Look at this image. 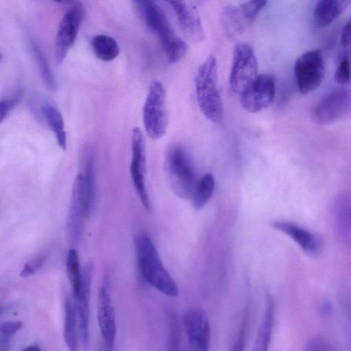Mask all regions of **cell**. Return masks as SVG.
<instances>
[{
	"mask_svg": "<svg viewBox=\"0 0 351 351\" xmlns=\"http://www.w3.org/2000/svg\"><path fill=\"white\" fill-rule=\"evenodd\" d=\"M93 276V263L87 261L82 269V282L80 295L75 298V304L78 319L79 330L82 347L89 346V300Z\"/></svg>",
	"mask_w": 351,
	"mask_h": 351,
	"instance_id": "cell-14",
	"label": "cell"
},
{
	"mask_svg": "<svg viewBox=\"0 0 351 351\" xmlns=\"http://www.w3.org/2000/svg\"><path fill=\"white\" fill-rule=\"evenodd\" d=\"M83 218L84 215L78 186L73 182L67 219L69 235L73 243H76L80 239Z\"/></svg>",
	"mask_w": 351,
	"mask_h": 351,
	"instance_id": "cell-21",
	"label": "cell"
},
{
	"mask_svg": "<svg viewBox=\"0 0 351 351\" xmlns=\"http://www.w3.org/2000/svg\"><path fill=\"white\" fill-rule=\"evenodd\" d=\"M335 82L341 85L348 84L351 80V64L348 56H344L340 61L335 73Z\"/></svg>",
	"mask_w": 351,
	"mask_h": 351,
	"instance_id": "cell-32",
	"label": "cell"
},
{
	"mask_svg": "<svg viewBox=\"0 0 351 351\" xmlns=\"http://www.w3.org/2000/svg\"><path fill=\"white\" fill-rule=\"evenodd\" d=\"M305 350H333L335 348L326 340L319 337L312 338L305 344Z\"/></svg>",
	"mask_w": 351,
	"mask_h": 351,
	"instance_id": "cell-34",
	"label": "cell"
},
{
	"mask_svg": "<svg viewBox=\"0 0 351 351\" xmlns=\"http://www.w3.org/2000/svg\"><path fill=\"white\" fill-rule=\"evenodd\" d=\"M143 121L150 138L159 139L166 133L168 125L166 91L163 84L158 81L149 86L143 108Z\"/></svg>",
	"mask_w": 351,
	"mask_h": 351,
	"instance_id": "cell-4",
	"label": "cell"
},
{
	"mask_svg": "<svg viewBox=\"0 0 351 351\" xmlns=\"http://www.w3.org/2000/svg\"><path fill=\"white\" fill-rule=\"evenodd\" d=\"M44 263V257L38 256L29 261L23 266L20 272V276L23 278L31 276L38 271Z\"/></svg>",
	"mask_w": 351,
	"mask_h": 351,
	"instance_id": "cell-33",
	"label": "cell"
},
{
	"mask_svg": "<svg viewBox=\"0 0 351 351\" xmlns=\"http://www.w3.org/2000/svg\"><path fill=\"white\" fill-rule=\"evenodd\" d=\"M274 319V305L270 295H267L266 305L263 319L257 332L254 350L265 351L270 343Z\"/></svg>",
	"mask_w": 351,
	"mask_h": 351,
	"instance_id": "cell-22",
	"label": "cell"
},
{
	"mask_svg": "<svg viewBox=\"0 0 351 351\" xmlns=\"http://www.w3.org/2000/svg\"><path fill=\"white\" fill-rule=\"evenodd\" d=\"M74 182L79 189L84 218L89 217L97 202L95 155L92 148H88L86 152L84 172L77 174Z\"/></svg>",
	"mask_w": 351,
	"mask_h": 351,
	"instance_id": "cell-11",
	"label": "cell"
},
{
	"mask_svg": "<svg viewBox=\"0 0 351 351\" xmlns=\"http://www.w3.org/2000/svg\"><path fill=\"white\" fill-rule=\"evenodd\" d=\"M164 171L171 191L181 199L191 198L197 183L196 174L185 149L179 145L168 147Z\"/></svg>",
	"mask_w": 351,
	"mask_h": 351,
	"instance_id": "cell-3",
	"label": "cell"
},
{
	"mask_svg": "<svg viewBox=\"0 0 351 351\" xmlns=\"http://www.w3.org/2000/svg\"><path fill=\"white\" fill-rule=\"evenodd\" d=\"M258 64L252 48L246 43H239L234 49L229 78L232 92L241 95L256 77Z\"/></svg>",
	"mask_w": 351,
	"mask_h": 351,
	"instance_id": "cell-5",
	"label": "cell"
},
{
	"mask_svg": "<svg viewBox=\"0 0 351 351\" xmlns=\"http://www.w3.org/2000/svg\"><path fill=\"white\" fill-rule=\"evenodd\" d=\"M276 94L275 80L269 74L256 76L251 85L240 95L243 108L249 112H258L268 107Z\"/></svg>",
	"mask_w": 351,
	"mask_h": 351,
	"instance_id": "cell-9",
	"label": "cell"
},
{
	"mask_svg": "<svg viewBox=\"0 0 351 351\" xmlns=\"http://www.w3.org/2000/svg\"><path fill=\"white\" fill-rule=\"evenodd\" d=\"M268 0H248L239 5V10L247 23L252 22Z\"/></svg>",
	"mask_w": 351,
	"mask_h": 351,
	"instance_id": "cell-31",
	"label": "cell"
},
{
	"mask_svg": "<svg viewBox=\"0 0 351 351\" xmlns=\"http://www.w3.org/2000/svg\"><path fill=\"white\" fill-rule=\"evenodd\" d=\"M294 74L298 88L302 94L315 90L325 75L322 52L315 49L302 53L295 61Z\"/></svg>",
	"mask_w": 351,
	"mask_h": 351,
	"instance_id": "cell-7",
	"label": "cell"
},
{
	"mask_svg": "<svg viewBox=\"0 0 351 351\" xmlns=\"http://www.w3.org/2000/svg\"><path fill=\"white\" fill-rule=\"evenodd\" d=\"M247 23L239 8L233 5L226 6L222 16V23L228 38H234L241 34Z\"/></svg>",
	"mask_w": 351,
	"mask_h": 351,
	"instance_id": "cell-25",
	"label": "cell"
},
{
	"mask_svg": "<svg viewBox=\"0 0 351 351\" xmlns=\"http://www.w3.org/2000/svg\"><path fill=\"white\" fill-rule=\"evenodd\" d=\"M75 302L66 298L64 301V322L63 336L65 343L71 350H77L76 317Z\"/></svg>",
	"mask_w": 351,
	"mask_h": 351,
	"instance_id": "cell-24",
	"label": "cell"
},
{
	"mask_svg": "<svg viewBox=\"0 0 351 351\" xmlns=\"http://www.w3.org/2000/svg\"><path fill=\"white\" fill-rule=\"evenodd\" d=\"M31 49L43 84L49 90H56V80L45 54L37 43L33 40L31 42Z\"/></svg>",
	"mask_w": 351,
	"mask_h": 351,
	"instance_id": "cell-27",
	"label": "cell"
},
{
	"mask_svg": "<svg viewBox=\"0 0 351 351\" xmlns=\"http://www.w3.org/2000/svg\"><path fill=\"white\" fill-rule=\"evenodd\" d=\"M131 149L130 172L132 184L143 207L150 210V201L145 183L146 146L144 136L138 128H134L132 130Z\"/></svg>",
	"mask_w": 351,
	"mask_h": 351,
	"instance_id": "cell-8",
	"label": "cell"
},
{
	"mask_svg": "<svg viewBox=\"0 0 351 351\" xmlns=\"http://www.w3.org/2000/svg\"><path fill=\"white\" fill-rule=\"evenodd\" d=\"M83 17V10L78 3L74 4L64 14L58 29L55 57L61 63L75 43Z\"/></svg>",
	"mask_w": 351,
	"mask_h": 351,
	"instance_id": "cell-10",
	"label": "cell"
},
{
	"mask_svg": "<svg viewBox=\"0 0 351 351\" xmlns=\"http://www.w3.org/2000/svg\"><path fill=\"white\" fill-rule=\"evenodd\" d=\"M23 95L21 89L18 88L11 95L3 98L0 101V122L2 123L3 120L10 114L12 110L20 102Z\"/></svg>",
	"mask_w": 351,
	"mask_h": 351,
	"instance_id": "cell-30",
	"label": "cell"
},
{
	"mask_svg": "<svg viewBox=\"0 0 351 351\" xmlns=\"http://www.w3.org/2000/svg\"><path fill=\"white\" fill-rule=\"evenodd\" d=\"M334 229L339 241L351 249V195L337 196L332 206Z\"/></svg>",
	"mask_w": 351,
	"mask_h": 351,
	"instance_id": "cell-17",
	"label": "cell"
},
{
	"mask_svg": "<svg viewBox=\"0 0 351 351\" xmlns=\"http://www.w3.org/2000/svg\"><path fill=\"white\" fill-rule=\"evenodd\" d=\"M39 114L54 134L58 145L66 148V134L62 113L58 106L48 98H43L38 107Z\"/></svg>",
	"mask_w": 351,
	"mask_h": 351,
	"instance_id": "cell-19",
	"label": "cell"
},
{
	"mask_svg": "<svg viewBox=\"0 0 351 351\" xmlns=\"http://www.w3.org/2000/svg\"><path fill=\"white\" fill-rule=\"evenodd\" d=\"M134 245L140 273L143 279L160 293L175 297L178 290L176 282L164 267L151 238L145 233L135 236Z\"/></svg>",
	"mask_w": 351,
	"mask_h": 351,
	"instance_id": "cell-1",
	"label": "cell"
},
{
	"mask_svg": "<svg viewBox=\"0 0 351 351\" xmlns=\"http://www.w3.org/2000/svg\"><path fill=\"white\" fill-rule=\"evenodd\" d=\"M340 42L343 47L351 45V18L342 29Z\"/></svg>",
	"mask_w": 351,
	"mask_h": 351,
	"instance_id": "cell-35",
	"label": "cell"
},
{
	"mask_svg": "<svg viewBox=\"0 0 351 351\" xmlns=\"http://www.w3.org/2000/svg\"><path fill=\"white\" fill-rule=\"evenodd\" d=\"M174 11L182 31L191 40L200 42L204 31L199 14L191 0H165Z\"/></svg>",
	"mask_w": 351,
	"mask_h": 351,
	"instance_id": "cell-15",
	"label": "cell"
},
{
	"mask_svg": "<svg viewBox=\"0 0 351 351\" xmlns=\"http://www.w3.org/2000/svg\"><path fill=\"white\" fill-rule=\"evenodd\" d=\"M347 310L348 313L350 325V339H351V303H349L347 306Z\"/></svg>",
	"mask_w": 351,
	"mask_h": 351,
	"instance_id": "cell-37",
	"label": "cell"
},
{
	"mask_svg": "<svg viewBox=\"0 0 351 351\" xmlns=\"http://www.w3.org/2000/svg\"><path fill=\"white\" fill-rule=\"evenodd\" d=\"M66 273L72 287L74 298L77 297L81 291L82 271H81L79 255L75 249L69 250L66 257Z\"/></svg>",
	"mask_w": 351,
	"mask_h": 351,
	"instance_id": "cell-28",
	"label": "cell"
},
{
	"mask_svg": "<svg viewBox=\"0 0 351 351\" xmlns=\"http://www.w3.org/2000/svg\"><path fill=\"white\" fill-rule=\"evenodd\" d=\"M56 2H58V3H66L68 1H69L70 0H53Z\"/></svg>",
	"mask_w": 351,
	"mask_h": 351,
	"instance_id": "cell-40",
	"label": "cell"
},
{
	"mask_svg": "<svg viewBox=\"0 0 351 351\" xmlns=\"http://www.w3.org/2000/svg\"><path fill=\"white\" fill-rule=\"evenodd\" d=\"M272 226L294 241L305 252L311 255H317L324 249V241L318 234L296 223L277 221Z\"/></svg>",
	"mask_w": 351,
	"mask_h": 351,
	"instance_id": "cell-16",
	"label": "cell"
},
{
	"mask_svg": "<svg viewBox=\"0 0 351 351\" xmlns=\"http://www.w3.org/2000/svg\"><path fill=\"white\" fill-rule=\"evenodd\" d=\"M351 4V0H319L314 20L319 27H325L339 17Z\"/></svg>",
	"mask_w": 351,
	"mask_h": 351,
	"instance_id": "cell-20",
	"label": "cell"
},
{
	"mask_svg": "<svg viewBox=\"0 0 351 351\" xmlns=\"http://www.w3.org/2000/svg\"><path fill=\"white\" fill-rule=\"evenodd\" d=\"M108 285V278L106 276L98 294L97 320L105 346L108 350H112L116 336V322Z\"/></svg>",
	"mask_w": 351,
	"mask_h": 351,
	"instance_id": "cell-13",
	"label": "cell"
},
{
	"mask_svg": "<svg viewBox=\"0 0 351 351\" xmlns=\"http://www.w3.org/2000/svg\"><path fill=\"white\" fill-rule=\"evenodd\" d=\"M351 112V90L335 88L327 93L312 111L313 121L318 125L332 123Z\"/></svg>",
	"mask_w": 351,
	"mask_h": 351,
	"instance_id": "cell-6",
	"label": "cell"
},
{
	"mask_svg": "<svg viewBox=\"0 0 351 351\" xmlns=\"http://www.w3.org/2000/svg\"><path fill=\"white\" fill-rule=\"evenodd\" d=\"M90 46L96 57L102 61H111L116 58L119 53L117 40L105 34L94 36L91 38Z\"/></svg>",
	"mask_w": 351,
	"mask_h": 351,
	"instance_id": "cell-23",
	"label": "cell"
},
{
	"mask_svg": "<svg viewBox=\"0 0 351 351\" xmlns=\"http://www.w3.org/2000/svg\"><path fill=\"white\" fill-rule=\"evenodd\" d=\"M140 5L144 6L145 5L152 2V0H135Z\"/></svg>",
	"mask_w": 351,
	"mask_h": 351,
	"instance_id": "cell-38",
	"label": "cell"
},
{
	"mask_svg": "<svg viewBox=\"0 0 351 351\" xmlns=\"http://www.w3.org/2000/svg\"><path fill=\"white\" fill-rule=\"evenodd\" d=\"M23 326L21 321H7L0 326V351H8L14 334Z\"/></svg>",
	"mask_w": 351,
	"mask_h": 351,
	"instance_id": "cell-29",
	"label": "cell"
},
{
	"mask_svg": "<svg viewBox=\"0 0 351 351\" xmlns=\"http://www.w3.org/2000/svg\"><path fill=\"white\" fill-rule=\"evenodd\" d=\"M215 186L214 176L206 173L197 183L191 196V202L195 210L201 209L211 198Z\"/></svg>",
	"mask_w": 351,
	"mask_h": 351,
	"instance_id": "cell-26",
	"label": "cell"
},
{
	"mask_svg": "<svg viewBox=\"0 0 351 351\" xmlns=\"http://www.w3.org/2000/svg\"><path fill=\"white\" fill-rule=\"evenodd\" d=\"M154 32L156 34L170 64H175L184 58L187 51V45L176 34L168 21L160 25Z\"/></svg>",
	"mask_w": 351,
	"mask_h": 351,
	"instance_id": "cell-18",
	"label": "cell"
},
{
	"mask_svg": "<svg viewBox=\"0 0 351 351\" xmlns=\"http://www.w3.org/2000/svg\"><path fill=\"white\" fill-rule=\"evenodd\" d=\"M217 66L215 56H210L199 67L195 86L199 108L209 121L217 123L223 117V103L217 89Z\"/></svg>",
	"mask_w": 351,
	"mask_h": 351,
	"instance_id": "cell-2",
	"label": "cell"
},
{
	"mask_svg": "<svg viewBox=\"0 0 351 351\" xmlns=\"http://www.w3.org/2000/svg\"><path fill=\"white\" fill-rule=\"evenodd\" d=\"M183 322L190 349L195 351L208 350L210 327L205 311L199 308H190L184 313Z\"/></svg>",
	"mask_w": 351,
	"mask_h": 351,
	"instance_id": "cell-12",
	"label": "cell"
},
{
	"mask_svg": "<svg viewBox=\"0 0 351 351\" xmlns=\"http://www.w3.org/2000/svg\"><path fill=\"white\" fill-rule=\"evenodd\" d=\"M40 350V347L37 344H35V343L29 345L23 349V350Z\"/></svg>",
	"mask_w": 351,
	"mask_h": 351,
	"instance_id": "cell-36",
	"label": "cell"
},
{
	"mask_svg": "<svg viewBox=\"0 0 351 351\" xmlns=\"http://www.w3.org/2000/svg\"><path fill=\"white\" fill-rule=\"evenodd\" d=\"M197 5H202L207 0H193Z\"/></svg>",
	"mask_w": 351,
	"mask_h": 351,
	"instance_id": "cell-39",
	"label": "cell"
}]
</instances>
